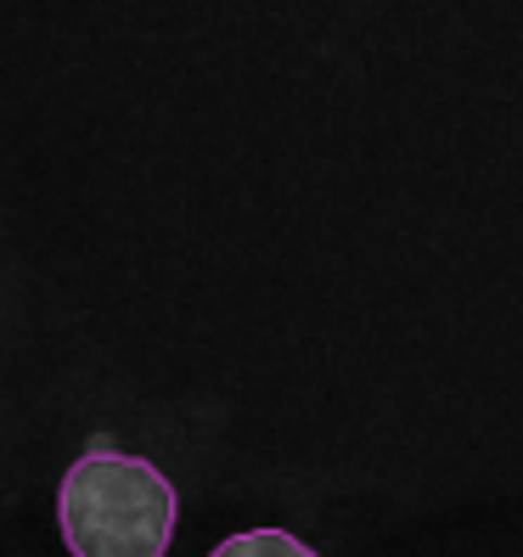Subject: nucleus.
<instances>
[{
    "mask_svg": "<svg viewBox=\"0 0 523 557\" xmlns=\"http://www.w3.org/2000/svg\"><path fill=\"white\" fill-rule=\"evenodd\" d=\"M209 557H321V552L287 530H242V535H225Z\"/></svg>",
    "mask_w": 523,
    "mask_h": 557,
    "instance_id": "f03ea898",
    "label": "nucleus"
},
{
    "mask_svg": "<svg viewBox=\"0 0 523 557\" xmlns=\"http://www.w3.org/2000/svg\"><path fill=\"white\" fill-rule=\"evenodd\" d=\"M175 512L170 473L113 445L85 450L57 490V530L74 557H170Z\"/></svg>",
    "mask_w": 523,
    "mask_h": 557,
    "instance_id": "f257e3e1",
    "label": "nucleus"
}]
</instances>
